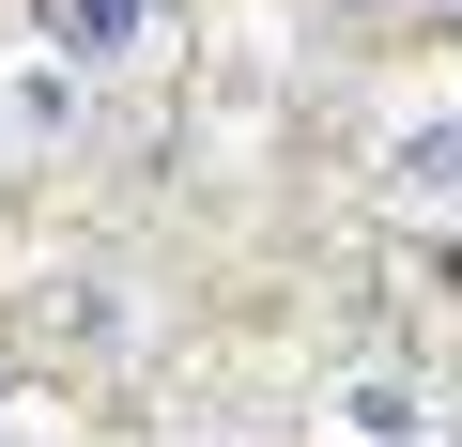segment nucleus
<instances>
[{
  "mask_svg": "<svg viewBox=\"0 0 462 447\" xmlns=\"http://www.w3.org/2000/svg\"><path fill=\"white\" fill-rule=\"evenodd\" d=\"M385 185H401V216H447V232H462V108L401 124L385 139Z\"/></svg>",
  "mask_w": 462,
  "mask_h": 447,
  "instance_id": "nucleus-1",
  "label": "nucleus"
},
{
  "mask_svg": "<svg viewBox=\"0 0 462 447\" xmlns=\"http://www.w3.org/2000/svg\"><path fill=\"white\" fill-rule=\"evenodd\" d=\"M154 0H47V62H139Z\"/></svg>",
  "mask_w": 462,
  "mask_h": 447,
  "instance_id": "nucleus-2",
  "label": "nucleus"
},
{
  "mask_svg": "<svg viewBox=\"0 0 462 447\" xmlns=\"http://www.w3.org/2000/svg\"><path fill=\"white\" fill-rule=\"evenodd\" d=\"M355 432H370V447H416V432H431V416H416V401H401V386H355Z\"/></svg>",
  "mask_w": 462,
  "mask_h": 447,
  "instance_id": "nucleus-3",
  "label": "nucleus"
}]
</instances>
